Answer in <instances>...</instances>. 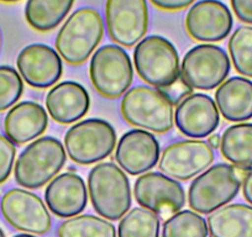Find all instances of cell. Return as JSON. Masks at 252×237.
Returning <instances> with one entry per match:
<instances>
[{
  "mask_svg": "<svg viewBox=\"0 0 252 237\" xmlns=\"http://www.w3.org/2000/svg\"><path fill=\"white\" fill-rule=\"evenodd\" d=\"M247 169L227 163H218L205 169L189 185V207L199 214H212L227 205L239 194Z\"/></svg>",
  "mask_w": 252,
  "mask_h": 237,
  "instance_id": "1",
  "label": "cell"
},
{
  "mask_svg": "<svg viewBox=\"0 0 252 237\" xmlns=\"http://www.w3.org/2000/svg\"><path fill=\"white\" fill-rule=\"evenodd\" d=\"M47 207L58 217H73L88 204L86 183L74 172H64L55 177L45 190Z\"/></svg>",
  "mask_w": 252,
  "mask_h": 237,
  "instance_id": "18",
  "label": "cell"
},
{
  "mask_svg": "<svg viewBox=\"0 0 252 237\" xmlns=\"http://www.w3.org/2000/svg\"><path fill=\"white\" fill-rule=\"evenodd\" d=\"M159 217L146 207H134L120 219L118 237H159Z\"/></svg>",
  "mask_w": 252,
  "mask_h": 237,
  "instance_id": "26",
  "label": "cell"
},
{
  "mask_svg": "<svg viewBox=\"0 0 252 237\" xmlns=\"http://www.w3.org/2000/svg\"><path fill=\"white\" fill-rule=\"evenodd\" d=\"M47 126V113L35 101L15 104L4 120L5 136L14 145H24L37 139L46 131Z\"/></svg>",
  "mask_w": 252,
  "mask_h": 237,
  "instance_id": "20",
  "label": "cell"
},
{
  "mask_svg": "<svg viewBox=\"0 0 252 237\" xmlns=\"http://www.w3.org/2000/svg\"><path fill=\"white\" fill-rule=\"evenodd\" d=\"M88 193L96 214L106 220H120L131 207L129 178L113 162H101L92 168Z\"/></svg>",
  "mask_w": 252,
  "mask_h": 237,
  "instance_id": "2",
  "label": "cell"
},
{
  "mask_svg": "<svg viewBox=\"0 0 252 237\" xmlns=\"http://www.w3.org/2000/svg\"><path fill=\"white\" fill-rule=\"evenodd\" d=\"M91 98L82 84L73 81L61 82L50 89L46 108L55 121L68 125L84 118L89 111Z\"/></svg>",
  "mask_w": 252,
  "mask_h": 237,
  "instance_id": "19",
  "label": "cell"
},
{
  "mask_svg": "<svg viewBox=\"0 0 252 237\" xmlns=\"http://www.w3.org/2000/svg\"><path fill=\"white\" fill-rule=\"evenodd\" d=\"M215 104L227 121L244 122L252 118V81L245 77L226 79L215 91Z\"/></svg>",
  "mask_w": 252,
  "mask_h": 237,
  "instance_id": "21",
  "label": "cell"
},
{
  "mask_svg": "<svg viewBox=\"0 0 252 237\" xmlns=\"http://www.w3.org/2000/svg\"><path fill=\"white\" fill-rule=\"evenodd\" d=\"M104 35V21L98 10L79 8L61 26L56 37V50L69 64L86 62Z\"/></svg>",
  "mask_w": 252,
  "mask_h": 237,
  "instance_id": "4",
  "label": "cell"
},
{
  "mask_svg": "<svg viewBox=\"0 0 252 237\" xmlns=\"http://www.w3.org/2000/svg\"><path fill=\"white\" fill-rule=\"evenodd\" d=\"M14 237H36V236H33V235L31 234H20V235H15Z\"/></svg>",
  "mask_w": 252,
  "mask_h": 237,
  "instance_id": "35",
  "label": "cell"
},
{
  "mask_svg": "<svg viewBox=\"0 0 252 237\" xmlns=\"http://www.w3.org/2000/svg\"><path fill=\"white\" fill-rule=\"evenodd\" d=\"M159 144L146 130L134 129L125 132L116 145L115 159L120 168L131 176H141L159 161Z\"/></svg>",
  "mask_w": 252,
  "mask_h": 237,
  "instance_id": "17",
  "label": "cell"
},
{
  "mask_svg": "<svg viewBox=\"0 0 252 237\" xmlns=\"http://www.w3.org/2000/svg\"><path fill=\"white\" fill-rule=\"evenodd\" d=\"M242 194L246 202L250 205H252V167L249 168L242 178Z\"/></svg>",
  "mask_w": 252,
  "mask_h": 237,
  "instance_id": "33",
  "label": "cell"
},
{
  "mask_svg": "<svg viewBox=\"0 0 252 237\" xmlns=\"http://www.w3.org/2000/svg\"><path fill=\"white\" fill-rule=\"evenodd\" d=\"M58 237H116L111 222L95 215H77L68 217L57 229Z\"/></svg>",
  "mask_w": 252,
  "mask_h": 237,
  "instance_id": "25",
  "label": "cell"
},
{
  "mask_svg": "<svg viewBox=\"0 0 252 237\" xmlns=\"http://www.w3.org/2000/svg\"><path fill=\"white\" fill-rule=\"evenodd\" d=\"M89 77L99 94L118 99L127 91L134 79L131 58L119 45H104L94 52Z\"/></svg>",
  "mask_w": 252,
  "mask_h": 237,
  "instance_id": "9",
  "label": "cell"
},
{
  "mask_svg": "<svg viewBox=\"0 0 252 237\" xmlns=\"http://www.w3.org/2000/svg\"><path fill=\"white\" fill-rule=\"evenodd\" d=\"M204 217L192 210H181L164 220L162 237H208Z\"/></svg>",
  "mask_w": 252,
  "mask_h": 237,
  "instance_id": "27",
  "label": "cell"
},
{
  "mask_svg": "<svg viewBox=\"0 0 252 237\" xmlns=\"http://www.w3.org/2000/svg\"><path fill=\"white\" fill-rule=\"evenodd\" d=\"M21 78L36 89L55 86L63 73L62 58L56 50L43 43L26 46L16 59Z\"/></svg>",
  "mask_w": 252,
  "mask_h": 237,
  "instance_id": "16",
  "label": "cell"
},
{
  "mask_svg": "<svg viewBox=\"0 0 252 237\" xmlns=\"http://www.w3.org/2000/svg\"><path fill=\"white\" fill-rule=\"evenodd\" d=\"M74 1L76 0H28L25 19L33 30L48 32L66 19Z\"/></svg>",
  "mask_w": 252,
  "mask_h": 237,
  "instance_id": "24",
  "label": "cell"
},
{
  "mask_svg": "<svg viewBox=\"0 0 252 237\" xmlns=\"http://www.w3.org/2000/svg\"><path fill=\"white\" fill-rule=\"evenodd\" d=\"M105 20L111 41L132 47L144 38L149 29L146 0H106Z\"/></svg>",
  "mask_w": 252,
  "mask_h": 237,
  "instance_id": "12",
  "label": "cell"
},
{
  "mask_svg": "<svg viewBox=\"0 0 252 237\" xmlns=\"http://www.w3.org/2000/svg\"><path fill=\"white\" fill-rule=\"evenodd\" d=\"M188 35L200 42H219L230 35L234 19L230 9L220 0H200L186 16Z\"/></svg>",
  "mask_w": 252,
  "mask_h": 237,
  "instance_id": "14",
  "label": "cell"
},
{
  "mask_svg": "<svg viewBox=\"0 0 252 237\" xmlns=\"http://www.w3.org/2000/svg\"><path fill=\"white\" fill-rule=\"evenodd\" d=\"M134 64L140 78L154 88H169L179 79L178 52L163 36L142 38L134 50Z\"/></svg>",
  "mask_w": 252,
  "mask_h": 237,
  "instance_id": "6",
  "label": "cell"
},
{
  "mask_svg": "<svg viewBox=\"0 0 252 237\" xmlns=\"http://www.w3.org/2000/svg\"><path fill=\"white\" fill-rule=\"evenodd\" d=\"M220 152L232 166L252 167V124L239 122L227 127L221 135Z\"/></svg>",
  "mask_w": 252,
  "mask_h": 237,
  "instance_id": "23",
  "label": "cell"
},
{
  "mask_svg": "<svg viewBox=\"0 0 252 237\" xmlns=\"http://www.w3.org/2000/svg\"><path fill=\"white\" fill-rule=\"evenodd\" d=\"M230 69L231 63L225 50L204 43L194 46L184 55L179 78L189 89L213 90L224 83Z\"/></svg>",
  "mask_w": 252,
  "mask_h": 237,
  "instance_id": "8",
  "label": "cell"
},
{
  "mask_svg": "<svg viewBox=\"0 0 252 237\" xmlns=\"http://www.w3.org/2000/svg\"><path fill=\"white\" fill-rule=\"evenodd\" d=\"M214 149L202 140H182L167 146L158 167L169 178L189 180L199 176L214 162Z\"/></svg>",
  "mask_w": 252,
  "mask_h": 237,
  "instance_id": "13",
  "label": "cell"
},
{
  "mask_svg": "<svg viewBox=\"0 0 252 237\" xmlns=\"http://www.w3.org/2000/svg\"><path fill=\"white\" fill-rule=\"evenodd\" d=\"M220 141H221V136H219V135L215 134V135H210L207 142L209 144V146L214 149V148H219Z\"/></svg>",
  "mask_w": 252,
  "mask_h": 237,
  "instance_id": "34",
  "label": "cell"
},
{
  "mask_svg": "<svg viewBox=\"0 0 252 237\" xmlns=\"http://www.w3.org/2000/svg\"><path fill=\"white\" fill-rule=\"evenodd\" d=\"M227 48L237 73L252 78V26H239L230 36Z\"/></svg>",
  "mask_w": 252,
  "mask_h": 237,
  "instance_id": "28",
  "label": "cell"
},
{
  "mask_svg": "<svg viewBox=\"0 0 252 237\" xmlns=\"http://www.w3.org/2000/svg\"><path fill=\"white\" fill-rule=\"evenodd\" d=\"M0 41H1V36H0Z\"/></svg>",
  "mask_w": 252,
  "mask_h": 237,
  "instance_id": "38",
  "label": "cell"
},
{
  "mask_svg": "<svg viewBox=\"0 0 252 237\" xmlns=\"http://www.w3.org/2000/svg\"><path fill=\"white\" fill-rule=\"evenodd\" d=\"M1 3H18L20 0H0Z\"/></svg>",
  "mask_w": 252,
  "mask_h": 237,
  "instance_id": "36",
  "label": "cell"
},
{
  "mask_svg": "<svg viewBox=\"0 0 252 237\" xmlns=\"http://www.w3.org/2000/svg\"><path fill=\"white\" fill-rule=\"evenodd\" d=\"M120 110L125 121L146 131L164 134L173 127V103L168 94L154 87L129 89L124 94Z\"/></svg>",
  "mask_w": 252,
  "mask_h": 237,
  "instance_id": "3",
  "label": "cell"
},
{
  "mask_svg": "<svg viewBox=\"0 0 252 237\" xmlns=\"http://www.w3.org/2000/svg\"><path fill=\"white\" fill-rule=\"evenodd\" d=\"M210 237H252V205L227 204L208 216Z\"/></svg>",
  "mask_w": 252,
  "mask_h": 237,
  "instance_id": "22",
  "label": "cell"
},
{
  "mask_svg": "<svg viewBox=\"0 0 252 237\" xmlns=\"http://www.w3.org/2000/svg\"><path fill=\"white\" fill-rule=\"evenodd\" d=\"M0 237H5V234H4V231L1 229H0Z\"/></svg>",
  "mask_w": 252,
  "mask_h": 237,
  "instance_id": "37",
  "label": "cell"
},
{
  "mask_svg": "<svg viewBox=\"0 0 252 237\" xmlns=\"http://www.w3.org/2000/svg\"><path fill=\"white\" fill-rule=\"evenodd\" d=\"M231 8L240 21L252 25V0H230Z\"/></svg>",
  "mask_w": 252,
  "mask_h": 237,
  "instance_id": "31",
  "label": "cell"
},
{
  "mask_svg": "<svg viewBox=\"0 0 252 237\" xmlns=\"http://www.w3.org/2000/svg\"><path fill=\"white\" fill-rule=\"evenodd\" d=\"M134 195L142 207L164 220L181 211L186 204V193L181 183L159 172L141 174L135 182Z\"/></svg>",
  "mask_w": 252,
  "mask_h": 237,
  "instance_id": "11",
  "label": "cell"
},
{
  "mask_svg": "<svg viewBox=\"0 0 252 237\" xmlns=\"http://www.w3.org/2000/svg\"><path fill=\"white\" fill-rule=\"evenodd\" d=\"M0 210L14 229L31 235H46L52 226V217L38 195L14 188L1 198Z\"/></svg>",
  "mask_w": 252,
  "mask_h": 237,
  "instance_id": "10",
  "label": "cell"
},
{
  "mask_svg": "<svg viewBox=\"0 0 252 237\" xmlns=\"http://www.w3.org/2000/svg\"><path fill=\"white\" fill-rule=\"evenodd\" d=\"M150 1L161 10L174 11L188 8L189 5L194 3L195 0H150Z\"/></svg>",
  "mask_w": 252,
  "mask_h": 237,
  "instance_id": "32",
  "label": "cell"
},
{
  "mask_svg": "<svg viewBox=\"0 0 252 237\" xmlns=\"http://www.w3.org/2000/svg\"><path fill=\"white\" fill-rule=\"evenodd\" d=\"M24 93L20 73L13 67L0 66V111L13 108Z\"/></svg>",
  "mask_w": 252,
  "mask_h": 237,
  "instance_id": "29",
  "label": "cell"
},
{
  "mask_svg": "<svg viewBox=\"0 0 252 237\" xmlns=\"http://www.w3.org/2000/svg\"><path fill=\"white\" fill-rule=\"evenodd\" d=\"M116 131L103 118H87L77 122L64 135V149L78 164L98 163L113 153Z\"/></svg>",
  "mask_w": 252,
  "mask_h": 237,
  "instance_id": "7",
  "label": "cell"
},
{
  "mask_svg": "<svg viewBox=\"0 0 252 237\" xmlns=\"http://www.w3.org/2000/svg\"><path fill=\"white\" fill-rule=\"evenodd\" d=\"M16 148L15 145L6 136L0 135V184H3L14 168Z\"/></svg>",
  "mask_w": 252,
  "mask_h": 237,
  "instance_id": "30",
  "label": "cell"
},
{
  "mask_svg": "<svg viewBox=\"0 0 252 237\" xmlns=\"http://www.w3.org/2000/svg\"><path fill=\"white\" fill-rule=\"evenodd\" d=\"M66 159V149L60 140L51 136L36 139L18 157L14 168L16 183L28 189H40L60 173Z\"/></svg>",
  "mask_w": 252,
  "mask_h": 237,
  "instance_id": "5",
  "label": "cell"
},
{
  "mask_svg": "<svg viewBox=\"0 0 252 237\" xmlns=\"http://www.w3.org/2000/svg\"><path fill=\"white\" fill-rule=\"evenodd\" d=\"M174 121L181 134L192 139L210 136L220 124V113L214 99L203 93L188 94L176 108Z\"/></svg>",
  "mask_w": 252,
  "mask_h": 237,
  "instance_id": "15",
  "label": "cell"
}]
</instances>
